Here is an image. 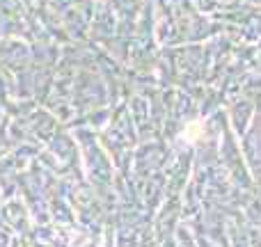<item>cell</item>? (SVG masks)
<instances>
[{
    "label": "cell",
    "mask_w": 261,
    "mask_h": 247,
    "mask_svg": "<svg viewBox=\"0 0 261 247\" xmlns=\"http://www.w3.org/2000/svg\"><path fill=\"white\" fill-rule=\"evenodd\" d=\"M186 138H197V135H199V126H195V128H193V126H190V128L188 130H186Z\"/></svg>",
    "instance_id": "cell-1"
}]
</instances>
